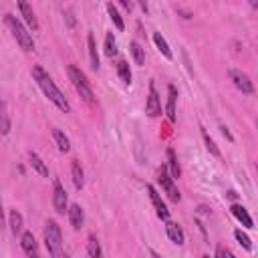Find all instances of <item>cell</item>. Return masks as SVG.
I'll list each match as a JSON object with an SVG mask.
<instances>
[{
    "mask_svg": "<svg viewBox=\"0 0 258 258\" xmlns=\"http://www.w3.org/2000/svg\"><path fill=\"white\" fill-rule=\"evenodd\" d=\"M33 77H35V81L39 83V87L43 89V93H45L61 111L71 113V103L67 101V97L61 93V89L55 85V81L51 79V75H49L43 67H35V69H33Z\"/></svg>",
    "mask_w": 258,
    "mask_h": 258,
    "instance_id": "obj_1",
    "label": "cell"
},
{
    "mask_svg": "<svg viewBox=\"0 0 258 258\" xmlns=\"http://www.w3.org/2000/svg\"><path fill=\"white\" fill-rule=\"evenodd\" d=\"M45 246L49 250L51 256L55 258H63L65 256V250H63V234H61V228L55 220H49L47 222V228H45Z\"/></svg>",
    "mask_w": 258,
    "mask_h": 258,
    "instance_id": "obj_2",
    "label": "cell"
},
{
    "mask_svg": "<svg viewBox=\"0 0 258 258\" xmlns=\"http://www.w3.org/2000/svg\"><path fill=\"white\" fill-rule=\"evenodd\" d=\"M5 23H7V27L11 29L13 37L17 39V43L21 45V49H23V51H33V49H35L33 35L25 29V25H23L15 15H7V17H5Z\"/></svg>",
    "mask_w": 258,
    "mask_h": 258,
    "instance_id": "obj_3",
    "label": "cell"
},
{
    "mask_svg": "<svg viewBox=\"0 0 258 258\" xmlns=\"http://www.w3.org/2000/svg\"><path fill=\"white\" fill-rule=\"evenodd\" d=\"M67 73H69V81L73 83V87L77 89V93L89 103V105H93L95 103V97H93V89H91V85H89V81H87V77L83 75V71L81 69H77L75 65H69V69H67Z\"/></svg>",
    "mask_w": 258,
    "mask_h": 258,
    "instance_id": "obj_4",
    "label": "cell"
},
{
    "mask_svg": "<svg viewBox=\"0 0 258 258\" xmlns=\"http://www.w3.org/2000/svg\"><path fill=\"white\" fill-rule=\"evenodd\" d=\"M160 184H162V188L166 190V194H168V198L172 200V202H180L182 200V196H180V192H178V188H176V184H174V178H172V174L168 172V168L166 166H162L160 168Z\"/></svg>",
    "mask_w": 258,
    "mask_h": 258,
    "instance_id": "obj_5",
    "label": "cell"
},
{
    "mask_svg": "<svg viewBox=\"0 0 258 258\" xmlns=\"http://www.w3.org/2000/svg\"><path fill=\"white\" fill-rule=\"evenodd\" d=\"M53 204H55V210L59 214H65L69 210V198H67V192L63 188V184L59 180H55L53 184Z\"/></svg>",
    "mask_w": 258,
    "mask_h": 258,
    "instance_id": "obj_6",
    "label": "cell"
},
{
    "mask_svg": "<svg viewBox=\"0 0 258 258\" xmlns=\"http://www.w3.org/2000/svg\"><path fill=\"white\" fill-rule=\"evenodd\" d=\"M228 75H230V79H232L234 87H236V89H240L244 95H252V93H254V85H252V81H250V77H248L246 73L232 69Z\"/></svg>",
    "mask_w": 258,
    "mask_h": 258,
    "instance_id": "obj_7",
    "label": "cell"
},
{
    "mask_svg": "<svg viewBox=\"0 0 258 258\" xmlns=\"http://www.w3.org/2000/svg\"><path fill=\"white\" fill-rule=\"evenodd\" d=\"M146 113L150 117H160L162 115V101H160V93H158V89H156L154 83H150V95H148Z\"/></svg>",
    "mask_w": 258,
    "mask_h": 258,
    "instance_id": "obj_8",
    "label": "cell"
},
{
    "mask_svg": "<svg viewBox=\"0 0 258 258\" xmlns=\"http://www.w3.org/2000/svg\"><path fill=\"white\" fill-rule=\"evenodd\" d=\"M146 190H148V194H150V198H152V204H154V208H156V214H158L162 220H168V218H170V210L166 208V204H164L162 196L158 194V190H156L152 184H148Z\"/></svg>",
    "mask_w": 258,
    "mask_h": 258,
    "instance_id": "obj_9",
    "label": "cell"
},
{
    "mask_svg": "<svg viewBox=\"0 0 258 258\" xmlns=\"http://www.w3.org/2000/svg\"><path fill=\"white\" fill-rule=\"evenodd\" d=\"M67 214H69L71 226H73L75 230H81L83 224H85V212H83V208H81L79 204H71L69 210H67Z\"/></svg>",
    "mask_w": 258,
    "mask_h": 258,
    "instance_id": "obj_10",
    "label": "cell"
},
{
    "mask_svg": "<svg viewBox=\"0 0 258 258\" xmlns=\"http://www.w3.org/2000/svg\"><path fill=\"white\" fill-rule=\"evenodd\" d=\"M166 232H168V238H170L174 244H178V246H182V244H184L186 236H184L182 226H180V224H176V222H172L170 218L166 220Z\"/></svg>",
    "mask_w": 258,
    "mask_h": 258,
    "instance_id": "obj_11",
    "label": "cell"
},
{
    "mask_svg": "<svg viewBox=\"0 0 258 258\" xmlns=\"http://www.w3.org/2000/svg\"><path fill=\"white\" fill-rule=\"evenodd\" d=\"M230 212H232V216H234V218H236L244 228H254V222H252V218H250V214H248V210H246L244 206H240V204H232Z\"/></svg>",
    "mask_w": 258,
    "mask_h": 258,
    "instance_id": "obj_12",
    "label": "cell"
},
{
    "mask_svg": "<svg viewBox=\"0 0 258 258\" xmlns=\"http://www.w3.org/2000/svg\"><path fill=\"white\" fill-rule=\"evenodd\" d=\"M21 246H23V250H25L27 256H39V244H37L33 232H25V234H23Z\"/></svg>",
    "mask_w": 258,
    "mask_h": 258,
    "instance_id": "obj_13",
    "label": "cell"
},
{
    "mask_svg": "<svg viewBox=\"0 0 258 258\" xmlns=\"http://www.w3.org/2000/svg\"><path fill=\"white\" fill-rule=\"evenodd\" d=\"M19 7H21V15H23L25 23L29 25V29H31V31H39V21H37V17H35L33 7L29 5V0H27V3H21Z\"/></svg>",
    "mask_w": 258,
    "mask_h": 258,
    "instance_id": "obj_14",
    "label": "cell"
},
{
    "mask_svg": "<svg viewBox=\"0 0 258 258\" xmlns=\"http://www.w3.org/2000/svg\"><path fill=\"white\" fill-rule=\"evenodd\" d=\"M176 99H178V89L174 85L168 87V119L172 123H176Z\"/></svg>",
    "mask_w": 258,
    "mask_h": 258,
    "instance_id": "obj_15",
    "label": "cell"
},
{
    "mask_svg": "<svg viewBox=\"0 0 258 258\" xmlns=\"http://www.w3.org/2000/svg\"><path fill=\"white\" fill-rule=\"evenodd\" d=\"M71 176H73V184L77 190H81L85 186V174H83V168L77 160H73V166H71Z\"/></svg>",
    "mask_w": 258,
    "mask_h": 258,
    "instance_id": "obj_16",
    "label": "cell"
},
{
    "mask_svg": "<svg viewBox=\"0 0 258 258\" xmlns=\"http://www.w3.org/2000/svg\"><path fill=\"white\" fill-rule=\"evenodd\" d=\"M0 132H3V136H7L11 132V115H9L5 101H0Z\"/></svg>",
    "mask_w": 258,
    "mask_h": 258,
    "instance_id": "obj_17",
    "label": "cell"
},
{
    "mask_svg": "<svg viewBox=\"0 0 258 258\" xmlns=\"http://www.w3.org/2000/svg\"><path fill=\"white\" fill-rule=\"evenodd\" d=\"M168 172L172 174L174 180H178L182 176V170H180V164H178V158H176V152L174 150H168Z\"/></svg>",
    "mask_w": 258,
    "mask_h": 258,
    "instance_id": "obj_18",
    "label": "cell"
},
{
    "mask_svg": "<svg viewBox=\"0 0 258 258\" xmlns=\"http://www.w3.org/2000/svg\"><path fill=\"white\" fill-rule=\"evenodd\" d=\"M154 43H156L158 51H160V53H162L166 59H174V55H172V49H170L168 41L162 37V33H154Z\"/></svg>",
    "mask_w": 258,
    "mask_h": 258,
    "instance_id": "obj_19",
    "label": "cell"
},
{
    "mask_svg": "<svg viewBox=\"0 0 258 258\" xmlns=\"http://www.w3.org/2000/svg\"><path fill=\"white\" fill-rule=\"evenodd\" d=\"M87 47H89V61H91V69L97 71L99 69V55H97V45H95V37L89 35L87 37Z\"/></svg>",
    "mask_w": 258,
    "mask_h": 258,
    "instance_id": "obj_20",
    "label": "cell"
},
{
    "mask_svg": "<svg viewBox=\"0 0 258 258\" xmlns=\"http://www.w3.org/2000/svg\"><path fill=\"white\" fill-rule=\"evenodd\" d=\"M53 138H55V144H57L59 152L67 154V152L71 150V142H69V138H67L63 132H59V129H55V132H53Z\"/></svg>",
    "mask_w": 258,
    "mask_h": 258,
    "instance_id": "obj_21",
    "label": "cell"
},
{
    "mask_svg": "<svg viewBox=\"0 0 258 258\" xmlns=\"http://www.w3.org/2000/svg\"><path fill=\"white\" fill-rule=\"evenodd\" d=\"M9 224H11L13 234H21V232H23V214L17 212V210H13V212L9 214Z\"/></svg>",
    "mask_w": 258,
    "mask_h": 258,
    "instance_id": "obj_22",
    "label": "cell"
},
{
    "mask_svg": "<svg viewBox=\"0 0 258 258\" xmlns=\"http://www.w3.org/2000/svg\"><path fill=\"white\" fill-rule=\"evenodd\" d=\"M87 254H89L91 258H99V256H101V244H99V240H97L95 234H91V236L87 238Z\"/></svg>",
    "mask_w": 258,
    "mask_h": 258,
    "instance_id": "obj_23",
    "label": "cell"
},
{
    "mask_svg": "<svg viewBox=\"0 0 258 258\" xmlns=\"http://www.w3.org/2000/svg\"><path fill=\"white\" fill-rule=\"evenodd\" d=\"M117 73H119V79H121L125 85H132V71H129L127 61H119V63H117Z\"/></svg>",
    "mask_w": 258,
    "mask_h": 258,
    "instance_id": "obj_24",
    "label": "cell"
},
{
    "mask_svg": "<svg viewBox=\"0 0 258 258\" xmlns=\"http://www.w3.org/2000/svg\"><path fill=\"white\" fill-rule=\"evenodd\" d=\"M31 166L35 168V172H39L43 178H49V168L45 166V162L37 156V154H31Z\"/></svg>",
    "mask_w": 258,
    "mask_h": 258,
    "instance_id": "obj_25",
    "label": "cell"
},
{
    "mask_svg": "<svg viewBox=\"0 0 258 258\" xmlns=\"http://www.w3.org/2000/svg\"><path fill=\"white\" fill-rule=\"evenodd\" d=\"M105 55L109 59H113L117 55V41H115L113 33H107V37H105Z\"/></svg>",
    "mask_w": 258,
    "mask_h": 258,
    "instance_id": "obj_26",
    "label": "cell"
},
{
    "mask_svg": "<svg viewBox=\"0 0 258 258\" xmlns=\"http://www.w3.org/2000/svg\"><path fill=\"white\" fill-rule=\"evenodd\" d=\"M129 49H132V55H134V59H136V65H144L146 63V51L142 49V45L140 43H132L129 45Z\"/></svg>",
    "mask_w": 258,
    "mask_h": 258,
    "instance_id": "obj_27",
    "label": "cell"
},
{
    "mask_svg": "<svg viewBox=\"0 0 258 258\" xmlns=\"http://www.w3.org/2000/svg\"><path fill=\"white\" fill-rule=\"evenodd\" d=\"M202 138H204V144H206V150L214 156V158H222V154H220V150H218V146L214 144V140L208 136V132L206 129H202Z\"/></svg>",
    "mask_w": 258,
    "mask_h": 258,
    "instance_id": "obj_28",
    "label": "cell"
},
{
    "mask_svg": "<svg viewBox=\"0 0 258 258\" xmlns=\"http://www.w3.org/2000/svg\"><path fill=\"white\" fill-rule=\"evenodd\" d=\"M107 13H109V17H111L113 25L117 27V31H123V29H125V23H123V19H121L119 11H117V9L113 7V5H107Z\"/></svg>",
    "mask_w": 258,
    "mask_h": 258,
    "instance_id": "obj_29",
    "label": "cell"
},
{
    "mask_svg": "<svg viewBox=\"0 0 258 258\" xmlns=\"http://www.w3.org/2000/svg\"><path fill=\"white\" fill-rule=\"evenodd\" d=\"M234 236H236V240H238V244H240V246H244L246 250H252V242H250V238H248L242 230H236V232H234Z\"/></svg>",
    "mask_w": 258,
    "mask_h": 258,
    "instance_id": "obj_30",
    "label": "cell"
},
{
    "mask_svg": "<svg viewBox=\"0 0 258 258\" xmlns=\"http://www.w3.org/2000/svg\"><path fill=\"white\" fill-rule=\"evenodd\" d=\"M216 256H218V258H234V254H232L228 248H224V246H218V248H216Z\"/></svg>",
    "mask_w": 258,
    "mask_h": 258,
    "instance_id": "obj_31",
    "label": "cell"
},
{
    "mask_svg": "<svg viewBox=\"0 0 258 258\" xmlns=\"http://www.w3.org/2000/svg\"><path fill=\"white\" fill-rule=\"evenodd\" d=\"M220 129H222V136H224V138H226V140H230V142H234V138H232V134H230V132H228V129H226V127H224V125H222V127H220Z\"/></svg>",
    "mask_w": 258,
    "mask_h": 258,
    "instance_id": "obj_32",
    "label": "cell"
},
{
    "mask_svg": "<svg viewBox=\"0 0 258 258\" xmlns=\"http://www.w3.org/2000/svg\"><path fill=\"white\" fill-rule=\"evenodd\" d=\"M5 228V210H3V202H0V230Z\"/></svg>",
    "mask_w": 258,
    "mask_h": 258,
    "instance_id": "obj_33",
    "label": "cell"
},
{
    "mask_svg": "<svg viewBox=\"0 0 258 258\" xmlns=\"http://www.w3.org/2000/svg\"><path fill=\"white\" fill-rule=\"evenodd\" d=\"M138 3H140V7H142V11L148 15V11H150V7H148V0H138Z\"/></svg>",
    "mask_w": 258,
    "mask_h": 258,
    "instance_id": "obj_34",
    "label": "cell"
},
{
    "mask_svg": "<svg viewBox=\"0 0 258 258\" xmlns=\"http://www.w3.org/2000/svg\"><path fill=\"white\" fill-rule=\"evenodd\" d=\"M119 5H121L125 11H132V3H129V0H119Z\"/></svg>",
    "mask_w": 258,
    "mask_h": 258,
    "instance_id": "obj_35",
    "label": "cell"
},
{
    "mask_svg": "<svg viewBox=\"0 0 258 258\" xmlns=\"http://www.w3.org/2000/svg\"><path fill=\"white\" fill-rule=\"evenodd\" d=\"M248 3H250V7H254V9L258 7V0H248Z\"/></svg>",
    "mask_w": 258,
    "mask_h": 258,
    "instance_id": "obj_36",
    "label": "cell"
},
{
    "mask_svg": "<svg viewBox=\"0 0 258 258\" xmlns=\"http://www.w3.org/2000/svg\"><path fill=\"white\" fill-rule=\"evenodd\" d=\"M21 3H27V0H19V5H21Z\"/></svg>",
    "mask_w": 258,
    "mask_h": 258,
    "instance_id": "obj_37",
    "label": "cell"
}]
</instances>
